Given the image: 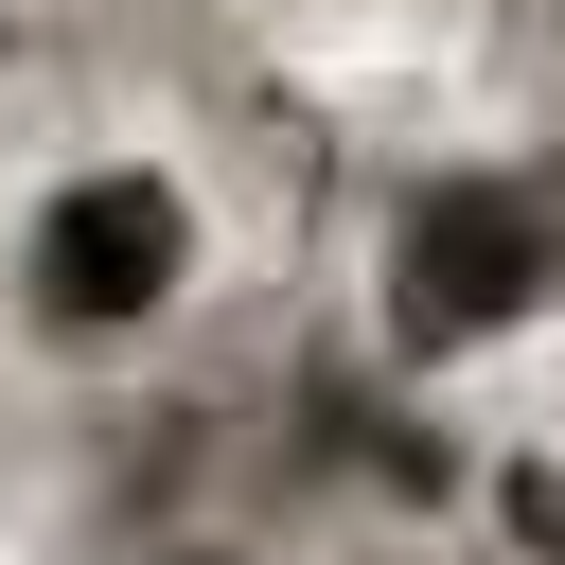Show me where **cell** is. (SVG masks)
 Listing matches in <instances>:
<instances>
[{
  "label": "cell",
  "mask_w": 565,
  "mask_h": 565,
  "mask_svg": "<svg viewBox=\"0 0 565 565\" xmlns=\"http://www.w3.org/2000/svg\"><path fill=\"white\" fill-rule=\"evenodd\" d=\"M547 300H565V177H424L388 212V335L424 371L441 353H494Z\"/></svg>",
  "instance_id": "6da1fadb"
},
{
  "label": "cell",
  "mask_w": 565,
  "mask_h": 565,
  "mask_svg": "<svg viewBox=\"0 0 565 565\" xmlns=\"http://www.w3.org/2000/svg\"><path fill=\"white\" fill-rule=\"evenodd\" d=\"M177 282H194V194L159 159H88L18 230V300L53 335H141V318H177Z\"/></svg>",
  "instance_id": "7a4b0ae2"
},
{
  "label": "cell",
  "mask_w": 565,
  "mask_h": 565,
  "mask_svg": "<svg viewBox=\"0 0 565 565\" xmlns=\"http://www.w3.org/2000/svg\"><path fill=\"white\" fill-rule=\"evenodd\" d=\"M494 530H512V565H565V459H547V441L494 459Z\"/></svg>",
  "instance_id": "3957f363"
},
{
  "label": "cell",
  "mask_w": 565,
  "mask_h": 565,
  "mask_svg": "<svg viewBox=\"0 0 565 565\" xmlns=\"http://www.w3.org/2000/svg\"><path fill=\"white\" fill-rule=\"evenodd\" d=\"M194 565H230V547H194Z\"/></svg>",
  "instance_id": "277c9868"
}]
</instances>
